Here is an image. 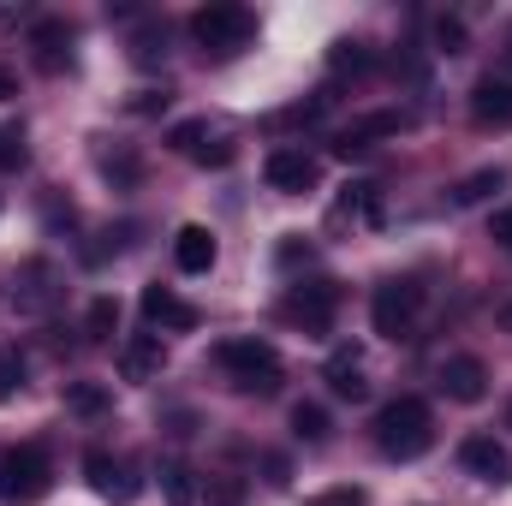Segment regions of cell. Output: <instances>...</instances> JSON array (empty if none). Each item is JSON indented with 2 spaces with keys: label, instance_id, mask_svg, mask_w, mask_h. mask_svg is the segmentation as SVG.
Returning a JSON list of instances; mask_svg holds the SVG:
<instances>
[{
  "label": "cell",
  "instance_id": "cell-1",
  "mask_svg": "<svg viewBox=\"0 0 512 506\" xmlns=\"http://www.w3.org/2000/svg\"><path fill=\"white\" fill-rule=\"evenodd\" d=\"M370 435H376V453L382 459H423L435 447V417H429L423 399L399 393V399H387L382 411H376Z\"/></svg>",
  "mask_w": 512,
  "mask_h": 506
},
{
  "label": "cell",
  "instance_id": "cell-2",
  "mask_svg": "<svg viewBox=\"0 0 512 506\" xmlns=\"http://www.w3.org/2000/svg\"><path fill=\"white\" fill-rule=\"evenodd\" d=\"M48 489H54L48 447L18 441V447L0 453V506H36V501H48Z\"/></svg>",
  "mask_w": 512,
  "mask_h": 506
},
{
  "label": "cell",
  "instance_id": "cell-3",
  "mask_svg": "<svg viewBox=\"0 0 512 506\" xmlns=\"http://www.w3.org/2000/svg\"><path fill=\"white\" fill-rule=\"evenodd\" d=\"M215 364L227 370V381L239 393H256V399L280 393V352L268 340H221L215 346Z\"/></svg>",
  "mask_w": 512,
  "mask_h": 506
},
{
  "label": "cell",
  "instance_id": "cell-4",
  "mask_svg": "<svg viewBox=\"0 0 512 506\" xmlns=\"http://www.w3.org/2000/svg\"><path fill=\"white\" fill-rule=\"evenodd\" d=\"M191 36H197V48L203 54H215V60H233L239 48H251L256 36V18L251 6H203V12H191Z\"/></svg>",
  "mask_w": 512,
  "mask_h": 506
},
{
  "label": "cell",
  "instance_id": "cell-5",
  "mask_svg": "<svg viewBox=\"0 0 512 506\" xmlns=\"http://www.w3.org/2000/svg\"><path fill=\"white\" fill-rule=\"evenodd\" d=\"M417 316H423V286H417V280H382V286H376V298H370L376 334L405 340V334L417 328Z\"/></svg>",
  "mask_w": 512,
  "mask_h": 506
},
{
  "label": "cell",
  "instance_id": "cell-6",
  "mask_svg": "<svg viewBox=\"0 0 512 506\" xmlns=\"http://www.w3.org/2000/svg\"><path fill=\"white\" fill-rule=\"evenodd\" d=\"M60 268L48 262V256H30V262H18V274H12V310L18 316H48L54 304H60Z\"/></svg>",
  "mask_w": 512,
  "mask_h": 506
},
{
  "label": "cell",
  "instance_id": "cell-7",
  "mask_svg": "<svg viewBox=\"0 0 512 506\" xmlns=\"http://www.w3.org/2000/svg\"><path fill=\"white\" fill-rule=\"evenodd\" d=\"M334 310H340V286L328 280H310V286H292L280 298V322L304 328V334H328L334 328Z\"/></svg>",
  "mask_w": 512,
  "mask_h": 506
},
{
  "label": "cell",
  "instance_id": "cell-8",
  "mask_svg": "<svg viewBox=\"0 0 512 506\" xmlns=\"http://www.w3.org/2000/svg\"><path fill=\"white\" fill-rule=\"evenodd\" d=\"M84 477H90V489H96L102 501H114V506H131L143 495L137 465L120 459V453H108V447H90V453H84Z\"/></svg>",
  "mask_w": 512,
  "mask_h": 506
},
{
  "label": "cell",
  "instance_id": "cell-9",
  "mask_svg": "<svg viewBox=\"0 0 512 506\" xmlns=\"http://www.w3.org/2000/svg\"><path fill=\"white\" fill-rule=\"evenodd\" d=\"M262 179H268V191H280V197H304V191L322 185V161L304 155V149H274V155L262 161Z\"/></svg>",
  "mask_w": 512,
  "mask_h": 506
},
{
  "label": "cell",
  "instance_id": "cell-10",
  "mask_svg": "<svg viewBox=\"0 0 512 506\" xmlns=\"http://www.w3.org/2000/svg\"><path fill=\"white\" fill-rule=\"evenodd\" d=\"M399 131H411V114H399V108H376V114H358L352 126L334 137V149L340 155H364V149H376L387 137H399Z\"/></svg>",
  "mask_w": 512,
  "mask_h": 506
},
{
  "label": "cell",
  "instance_id": "cell-11",
  "mask_svg": "<svg viewBox=\"0 0 512 506\" xmlns=\"http://www.w3.org/2000/svg\"><path fill=\"white\" fill-rule=\"evenodd\" d=\"M459 465H465L477 483H489V489H507L512 483V453L495 435H465V441H459Z\"/></svg>",
  "mask_w": 512,
  "mask_h": 506
},
{
  "label": "cell",
  "instance_id": "cell-12",
  "mask_svg": "<svg viewBox=\"0 0 512 506\" xmlns=\"http://www.w3.org/2000/svg\"><path fill=\"white\" fill-rule=\"evenodd\" d=\"M167 143H173L185 161H203V167H227V161L239 155L227 137H215V131H209V120H179V126L167 131Z\"/></svg>",
  "mask_w": 512,
  "mask_h": 506
},
{
  "label": "cell",
  "instance_id": "cell-13",
  "mask_svg": "<svg viewBox=\"0 0 512 506\" xmlns=\"http://www.w3.org/2000/svg\"><path fill=\"white\" fill-rule=\"evenodd\" d=\"M72 42H78V30L66 18H36L30 24V60L42 72H66L72 66Z\"/></svg>",
  "mask_w": 512,
  "mask_h": 506
},
{
  "label": "cell",
  "instance_id": "cell-14",
  "mask_svg": "<svg viewBox=\"0 0 512 506\" xmlns=\"http://www.w3.org/2000/svg\"><path fill=\"white\" fill-rule=\"evenodd\" d=\"M471 120L477 126H495V131H512V78H477L471 84Z\"/></svg>",
  "mask_w": 512,
  "mask_h": 506
},
{
  "label": "cell",
  "instance_id": "cell-15",
  "mask_svg": "<svg viewBox=\"0 0 512 506\" xmlns=\"http://www.w3.org/2000/svg\"><path fill=\"white\" fill-rule=\"evenodd\" d=\"M137 304H143V322H149V328H173V334H191V328H197V310H191L179 292H167V286H143Z\"/></svg>",
  "mask_w": 512,
  "mask_h": 506
},
{
  "label": "cell",
  "instance_id": "cell-16",
  "mask_svg": "<svg viewBox=\"0 0 512 506\" xmlns=\"http://www.w3.org/2000/svg\"><path fill=\"white\" fill-rule=\"evenodd\" d=\"M441 393L459 399V405H477V399L489 393V370H483V358H471V352L447 358V364H441Z\"/></svg>",
  "mask_w": 512,
  "mask_h": 506
},
{
  "label": "cell",
  "instance_id": "cell-17",
  "mask_svg": "<svg viewBox=\"0 0 512 506\" xmlns=\"http://www.w3.org/2000/svg\"><path fill=\"white\" fill-rule=\"evenodd\" d=\"M215 256H221V245H215V233H209V227L185 221V227L173 233V262H179V274H209V268H215Z\"/></svg>",
  "mask_w": 512,
  "mask_h": 506
},
{
  "label": "cell",
  "instance_id": "cell-18",
  "mask_svg": "<svg viewBox=\"0 0 512 506\" xmlns=\"http://www.w3.org/2000/svg\"><path fill=\"white\" fill-rule=\"evenodd\" d=\"M167 370V346H161V334H131L126 346H120V376L126 381H155Z\"/></svg>",
  "mask_w": 512,
  "mask_h": 506
},
{
  "label": "cell",
  "instance_id": "cell-19",
  "mask_svg": "<svg viewBox=\"0 0 512 506\" xmlns=\"http://www.w3.org/2000/svg\"><path fill=\"white\" fill-rule=\"evenodd\" d=\"M334 221H358V227H382V185H370V179H358V185H346V191H340V203H334Z\"/></svg>",
  "mask_w": 512,
  "mask_h": 506
},
{
  "label": "cell",
  "instance_id": "cell-20",
  "mask_svg": "<svg viewBox=\"0 0 512 506\" xmlns=\"http://www.w3.org/2000/svg\"><path fill=\"white\" fill-rule=\"evenodd\" d=\"M495 191H507V167H483V173L459 179V185L447 191V209H477V203H489Z\"/></svg>",
  "mask_w": 512,
  "mask_h": 506
},
{
  "label": "cell",
  "instance_id": "cell-21",
  "mask_svg": "<svg viewBox=\"0 0 512 506\" xmlns=\"http://www.w3.org/2000/svg\"><path fill=\"white\" fill-rule=\"evenodd\" d=\"M322 381L334 387V399H364V393H370L358 352H334V358H328V370H322Z\"/></svg>",
  "mask_w": 512,
  "mask_h": 506
},
{
  "label": "cell",
  "instance_id": "cell-22",
  "mask_svg": "<svg viewBox=\"0 0 512 506\" xmlns=\"http://www.w3.org/2000/svg\"><path fill=\"white\" fill-rule=\"evenodd\" d=\"M96 167H102V179H114L120 191H131V185L143 179V161H137V149H96Z\"/></svg>",
  "mask_w": 512,
  "mask_h": 506
},
{
  "label": "cell",
  "instance_id": "cell-23",
  "mask_svg": "<svg viewBox=\"0 0 512 506\" xmlns=\"http://www.w3.org/2000/svg\"><path fill=\"white\" fill-rule=\"evenodd\" d=\"M114 399H108V387L102 381H66V411L72 417H102Z\"/></svg>",
  "mask_w": 512,
  "mask_h": 506
},
{
  "label": "cell",
  "instance_id": "cell-24",
  "mask_svg": "<svg viewBox=\"0 0 512 506\" xmlns=\"http://www.w3.org/2000/svg\"><path fill=\"white\" fill-rule=\"evenodd\" d=\"M328 66L364 78V72H376V48H370V42H334V48H328Z\"/></svg>",
  "mask_w": 512,
  "mask_h": 506
},
{
  "label": "cell",
  "instance_id": "cell-25",
  "mask_svg": "<svg viewBox=\"0 0 512 506\" xmlns=\"http://www.w3.org/2000/svg\"><path fill=\"white\" fill-rule=\"evenodd\" d=\"M114 334H120V304H114V298H96V304L84 310V340L102 346V340H114Z\"/></svg>",
  "mask_w": 512,
  "mask_h": 506
},
{
  "label": "cell",
  "instance_id": "cell-26",
  "mask_svg": "<svg viewBox=\"0 0 512 506\" xmlns=\"http://www.w3.org/2000/svg\"><path fill=\"white\" fill-rule=\"evenodd\" d=\"M328 429H334V423H328V411H322V405H310V399H298V405H292V435H298V441L322 447V441H328Z\"/></svg>",
  "mask_w": 512,
  "mask_h": 506
},
{
  "label": "cell",
  "instance_id": "cell-27",
  "mask_svg": "<svg viewBox=\"0 0 512 506\" xmlns=\"http://www.w3.org/2000/svg\"><path fill=\"white\" fill-rule=\"evenodd\" d=\"M161 495L173 506H191L197 501V483H191V465H179V459H167L161 465Z\"/></svg>",
  "mask_w": 512,
  "mask_h": 506
},
{
  "label": "cell",
  "instance_id": "cell-28",
  "mask_svg": "<svg viewBox=\"0 0 512 506\" xmlns=\"http://www.w3.org/2000/svg\"><path fill=\"white\" fill-rule=\"evenodd\" d=\"M161 54H167V30H161V24H143V30L131 36V60H137V66H155Z\"/></svg>",
  "mask_w": 512,
  "mask_h": 506
},
{
  "label": "cell",
  "instance_id": "cell-29",
  "mask_svg": "<svg viewBox=\"0 0 512 506\" xmlns=\"http://www.w3.org/2000/svg\"><path fill=\"white\" fill-rule=\"evenodd\" d=\"M30 161V149H24V126H0V173H18Z\"/></svg>",
  "mask_w": 512,
  "mask_h": 506
},
{
  "label": "cell",
  "instance_id": "cell-30",
  "mask_svg": "<svg viewBox=\"0 0 512 506\" xmlns=\"http://www.w3.org/2000/svg\"><path fill=\"white\" fill-rule=\"evenodd\" d=\"M18 387H24V358H18V346H0V405L18 399Z\"/></svg>",
  "mask_w": 512,
  "mask_h": 506
},
{
  "label": "cell",
  "instance_id": "cell-31",
  "mask_svg": "<svg viewBox=\"0 0 512 506\" xmlns=\"http://www.w3.org/2000/svg\"><path fill=\"white\" fill-rule=\"evenodd\" d=\"M435 48L441 54H465V18H435Z\"/></svg>",
  "mask_w": 512,
  "mask_h": 506
},
{
  "label": "cell",
  "instance_id": "cell-32",
  "mask_svg": "<svg viewBox=\"0 0 512 506\" xmlns=\"http://www.w3.org/2000/svg\"><path fill=\"white\" fill-rule=\"evenodd\" d=\"M310 506H370V495L364 489H328V495H316Z\"/></svg>",
  "mask_w": 512,
  "mask_h": 506
},
{
  "label": "cell",
  "instance_id": "cell-33",
  "mask_svg": "<svg viewBox=\"0 0 512 506\" xmlns=\"http://www.w3.org/2000/svg\"><path fill=\"white\" fill-rule=\"evenodd\" d=\"M126 108L131 114H161V108H167V90H137Z\"/></svg>",
  "mask_w": 512,
  "mask_h": 506
},
{
  "label": "cell",
  "instance_id": "cell-34",
  "mask_svg": "<svg viewBox=\"0 0 512 506\" xmlns=\"http://www.w3.org/2000/svg\"><path fill=\"white\" fill-rule=\"evenodd\" d=\"M489 239H495L501 251H512V209H501V215L489 221Z\"/></svg>",
  "mask_w": 512,
  "mask_h": 506
},
{
  "label": "cell",
  "instance_id": "cell-35",
  "mask_svg": "<svg viewBox=\"0 0 512 506\" xmlns=\"http://www.w3.org/2000/svg\"><path fill=\"white\" fill-rule=\"evenodd\" d=\"M280 262H286V268H292V262H310V245H298V239H286V245H280Z\"/></svg>",
  "mask_w": 512,
  "mask_h": 506
},
{
  "label": "cell",
  "instance_id": "cell-36",
  "mask_svg": "<svg viewBox=\"0 0 512 506\" xmlns=\"http://www.w3.org/2000/svg\"><path fill=\"white\" fill-rule=\"evenodd\" d=\"M6 96H18V78H12V72L0 66V102H6Z\"/></svg>",
  "mask_w": 512,
  "mask_h": 506
},
{
  "label": "cell",
  "instance_id": "cell-37",
  "mask_svg": "<svg viewBox=\"0 0 512 506\" xmlns=\"http://www.w3.org/2000/svg\"><path fill=\"white\" fill-rule=\"evenodd\" d=\"M501 328L512 334V304H501Z\"/></svg>",
  "mask_w": 512,
  "mask_h": 506
},
{
  "label": "cell",
  "instance_id": "cell-38",
  "mask_svg": "<svg viewBox=\"0 0 512 506\" xmlns=\"http://www.w3.org/2000/svg\"><path fill=\"white\" fill-rule=\"evenodd\" d=\"M507 423H512V405H507Z\"/></svg>",
  "mask_w": 512,
  "mask_h": 506
}]
</instances>
